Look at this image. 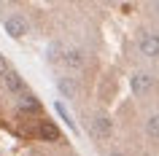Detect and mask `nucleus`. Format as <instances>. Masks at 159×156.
Segmentation results:
<instances>
[{
    "mask_svg": "<svg viewBox=\"0 0 159 156\" xmlns=\"http://www.w3.org/2000/svg\"><path fill=\"white\" fill-rule=\"evenodd\" d=\"M146 135L151 140H159V113H151L148 121H146Z\"/></svg>",
    "mask_w": 159,
    "mask_h": 156,
    "instance_id": "obj_11",
    "label": "nucleus"
},
{
    "mask_svg": "<svg viewBox=\"0 0 159 156\" xmlns=\"http://www.w3.org/2000/svg\"><path fill=\"white\" fill-rule=\"evenodd\" d=\"M138 49H140V54L146 59H159V33L157 30H143Z\"/></svg>",
    "mask_w": 159,
    "mask_h": 156,
    "instance_id": "obj_1",
    "label": "nucleus"
},
{
    "mask_svg": "<svg viewBox=\"0 0 159 156\" xmlns=\"http://www.w3.org/2000/svg\"><path fill=\"white\" fill-rule=\"evenodd\" d=\"M38 132H41V137L49 140V143H59V140H62V135H59V129H57V124H51V121H43Z\"/></svg>",
    "mask_w": 159,
    "mask_h": 156,
    "instance_id": "obj_8",
    "label": "nucleus"
},
{
    "mask_svg": "<svg viewBox=\"0 0 159 156\" xmlns=\"http://www.w3.org/2000/svg\"><path fill=\"white\" fill-rule=\"evenodd\" d=\"M57 113H59V118H65V124H67V129H73L75 132V124H73V118H70V116H67V110H65V105H62V102H57Z\"/></svg>",
    "mask_w": 159,
    "mask_h": 156,
    "instance_id": "obj_12",
    "label": "nucleus"
},
{
    "mask_svg": "<svg viewBox=\"0 0 159 156\" xmlns=\"http://www.w3.org/2000/svg\"><path fill=\"white\" fill-rule=\"evenodd\" d=\"M59 62H62L67 70H84L86 67V54L81 49H65V54H62Z\"/></svg>",
    "mask_w": 159,
    "mask_h": 156,
    "instance_id": "obj_5",
    "label": "nucleus"
},
{
    "mask_svg": "<svg viewBox=\"0 0 159 156\" xmlns=\"http://www.w3.org/2000/svg\"><path fill=\"white\" fill-rule=\"evenodd\" d=\"M151 8H154V11L159 14V0H157V3H151Z\"/></svg>",
    "mask_w": 159,
    "mask_h": 156,
    "instance_id": "obj_14",
    "label": "nucleus"
},
{
    "mask_svg": "<svg viewBox=\"0 0 159 156\" xmlns=\"http://www.w3.org/2000/svg\"><path fill=\"white\" fill-rule=\"evenodd\" d=\"M8 70H11V67H8V59H6L3 54H0V78H3V75L8 73Z\"/></svg>",
    "mask_w": 159,
    "mask_h": 156,
    "instance_id": "obj_13",
    "label": "nucleus"
},
{
    "mask_svg": "<svg viewBox=\"0 0 159 156\" xmlns=\"http://www.w3.org/2000/svg\"><path fill=\"white\" fill-rule=\"evenodd\" d=\"M89 132L94 140H108L113 135V121L108 113H94V118L89 121Z\"/></svg>",
    "mask_w": 159,
    "mask_h": 156,
    "instance_id": "obj_2",
    "label": "nucleus"
},
{
    "mask_svg": "<svg viewBox=\"0 0 159 156\" xmlns=\"http://www.w3.org/2000/svg\"><path fill=\"white\" fill-rule=\"evenodd\" d=\"M57 89H59V94H62V97L73 100L75 94H78V83H75L73 75H59V78H57Z\"/></svg>",
    "mask_w": 159,
    "mask_h": 156,
    "instance_id": "obj_7",
    "label": "nucleus"
},
{
    "mask_svg": "<svg viewBox=\"0 0 159 156\" xmlns=\"http://www.w3.org/2000/svg\"><path fill=\"white\" fill-rule=\"evenodd\" d=\"M3 83H6V89L11 91V94H25V78L16 73V70H8V73L3 75Z\"/></svg>",
    "mask_w": 159,
    "mask_h": 156,
    "instance_id": "obj_6",
    "label": "nucleus"
},
{
    "mask_svg": "<svg viewBox=\"0 0 159 156\" xmlns=\"http://www.w3.org/2000/svg\"><path fill=\"white\" fill-rule=\"evenodd\" d=\"M108 156H124V154H121V151H113V154H108Z\"/></svg>",
    "mask_w": 159,
    "mask_h": 156,
    "instance_id": "obj_15",
    "label": "nucleus"
},
{
    "mask_svg": "<svg viewBox=\"0 0 159 156\" xmlns=\"http://www.w3.org/2000/svg\"><path fill=\"white\" fill-rule=\"evenodd\" d=\"M62 54H65V43H62V41H54L49 49H46V62L57 65L59 59H62Z\"/></svg>",
    "mask_w": 159,
    "mask_h": 156,
    "instance_id": "obj_10",
    "label": "nucleus"
},
{
    "mask_svg": "<svg viewBox=\"0 0 159 156\" xmlns=\"http://www.w3.org/2000/svg\"><path fill=\"white\" fill-rule=\"evenodd\" d=\"M3 27H6V33H8L14 41H19V38L27 35V19L22 16V14H8V16L3 19Z\"/></svg>",
    "mask_w": 159,
    "mask_h": 156,
    "instance_id": "obj_4",
    "label": "nucleus"
},
{
    "mask_svg": "<svg viewBox=\"0 0 159 156\" xmlns=\"http://www.w3.org/2000/svg\"><path fill=\"white\" fill-rule=\"evenodd\" d=\"M129 89H132L135 97H146L151 89H154V75L148 70H138V73L129 75Z\"/></svg>",
    "mask_w": 159,
    "mask_h": 156,
    "instance_id": "obj_3",
    "label": "nucleus"
},
{
    "mask_svg": "<svg viewBox=\"0 0 159 156\" xmlns=\"http://www.w3.org/2000/svg\"><path fill=\"white\" fill-rule=\"evenodd\" d=\"M19 110H25V113H38L41 110V102H38V97H33V94H22L19 97Z\"/></svg>",
    "mask_w": 159,
    "mask_h": 156,
    "instance_id": "obj_9",
    "label": "nucleus"
}]
</instances>
